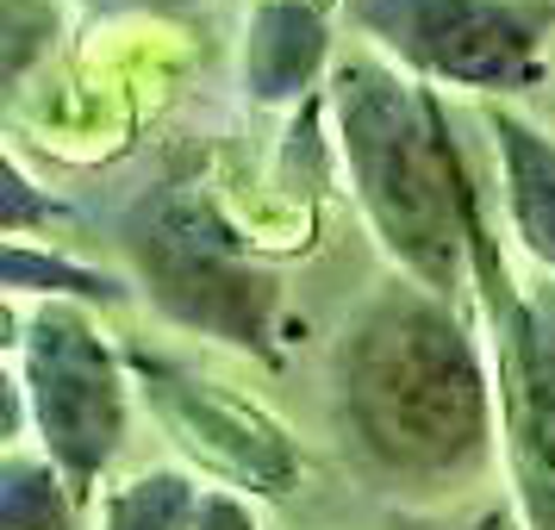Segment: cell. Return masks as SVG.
I'll list each match as a JSON object with an SVG mask.
<instances>
[{
	"label": "cell",
	"mask_w": 555,
	"mask_h": 530,
	"mask_svg": "<svg viewBox=\"0 0 555 530\" xmlns=\"http://www.w3.org/2000/svg\"><path fill=\"white\" fill-rule=\"evenodd\" d=\"M331 437L350 475L393 505H450L500 468L493 356L462 306L418 281L369 287L325 362Z\"/></svg>",
	"instance_id": "obj_1"
},
{
	"label": "cell",
	"mask_w": 555,
	"mask_h": 530,
	"mask_svg": "<svg viewBox=\"0 0 555 530\" xmlns=\"http://www.w3.org/2000/svg\"><path fill=\"white\" fill-rule=\"evenodd\" d=\"M337 156L350 194L393 275L455 300L468 287V201L475 181L450 138V106L393 56L350 51L331 63Z\"/></svg>",
	"instance_id": "obj_2"
},
{
	"label": "cell",
	"mask_w": 555,
	"mask_h": 530,
	"mask_svg": "<svg viewBox=\"0 0 555 530\" xmlns=\"http://www.w3.org/2000/svg\"><path fill=\"white\" fill-rule=\"evenodd\" d=\"M468 287L493 356L500 462L512 480V505L525 512L530 530H555V281H525L505 262L480 194L468 201Z\"/></svg>",
	"instance_id": "obj_3"
},
{
	"label": "cell",
	"mask_w": 555,
	"mask_h": 530,
	"mask_svg": "<svg viewBox=\"0 0 555 530\" xmlns=\"http://www.w3.org/2000/svg\"><path fill=\"white\" fill-rule=\"evenodd\" d=\"M13 350H20V400L38 425V443L56 462V475L69 480V493L88 505L126 443L138 387L131 362L76 300H38Z\"/></svg>",
	"instance_id": "obj_4"
},
{
	"label": "cell",
	"mask_w": 555,
	"mask_h": 530,
	"mask_svg": "<svg viewBox=\"0 0 555 530\" xmlns=\"http://www.w3.org/2000/svg\"><path fill=\"white\" fill-rule=\"evenodd\" d=\"M126 250L138 256V281L176 325L206 331L237 350L269 344L275 281L237 250L231 225L194 194H163L131 225Z\"/></svg>",
	"instance_id": "obj_5"
},
{
	"label": "cell",
	"mask_w": 555,
	"mask_h": 530,
	"mask_svg": "<svg viewBox=\"0 0 555 530\" xmlns=\"http://www.w3.org/2000/svg\"><path fill=\"white\" fill-rule=\"evenodd\" d=\"M356 26L405 76L468 94H512L537 76L555 0H350Z\"/></svg>",
	"instance_id": "obj_6"
},
{
	"label": "cell",
	"mask_w": 555,
	"mask_h": 530,
	"mask_svg": "<svg viewBox=\"0 0 555 530\" xmlns=\"http://www.w3.org/2000/svg\"><path fill=\"white\" fill-rule=\"evenodd\" d=\"M126 362L156 425L176 437L188 462H201L212 475V487H231L244 500H287L300 487V450L262 405L237 400L219 380L194 375L181 362H163V356L131 350Z\"/></svg>",
	"instance_id": "obj_7"
},
{
	"label": "cell",
	"mask_w": 555,
	"mask_h": 530,
	"mask_svg": "<svg viewBox=\"0 0 555 530\" xmlns=\"http://www.w3.org/2000/svg\"><path fill=\"white\" fill-rule=\"evenodd\" d=\"M487 138H493V169H500L505 231L537 262V275L555 281V138L500 101L487 106Z\"/></svg>",
	"instance_id": "obj_8"
},
{
	"label": "cell",
	"mask_w": 555,
	"mask_h": 530,
	"mask_svg": "<svg viewBox=\"0 0 555 530\" xmlns=\"http://www.w3.org/2000/svg\"><path fill=\"white\" fill-rule=\"evenodd\" d=\"M331 63V26L319 0H256L244 26V88L256 106H294Z\"/></svg>",
	"instance_id": "obj_9"
},
{
	"label": "cell",
	"mask_w": 555,
	"mask_h": 530,
	"mask_svg": "<svg viewBox=\"0 0 555 530\" xmlns=\"http://www.w3.org/2000/svg\"><path fill=\"white\" fill-rule=\"evenodd\" d=\"M206 487L188 468H144L101 493V530H194Z\"/></svg>",
	"instance_id": "obj_10"
},
{
	"label": "cell",
	"mask_w": 555,
	"mask_h": 530,
	"mask_svg": "<svg viewBox=\"0 0 555 530\" xmlns=\"http://www.w3.org/2000/svg\"><path fill=\"white\" fill-rule=\"evenodd\" d=\"M81 500L56 475L51 455H7L0 462V530H76Z\"/></svg>",
	"instance_id": "obj_11"
},
{
	"label": "cell",
	"mask_w": 555,
	"mask_h": 530,
	"mask_svg": "<svg viewBox=\"0 0 555 530\" xmlns=\"http://www.w3.org/2000/svg\"><path fill=\"white\" fill-rule=\"evenodd\" d=\"M7 300H126V287L113 275H94V269H76L63 256L31 250L26 237H7Z\"/></svg>",
	"instance_id": "obj_12"
},
{
	"label": "cell",
	"mask_w": 555,
	"mask_h": 530,
	"mask_svg": "<svg viewBox=\"0 0 555 530\" xmlns=\"http://www.w3.org/2000/svg\"><path fill=\"white\" fill-rule=\"evenodd\" d=\"M56 31V0H7V88H20V76L31 69V56H38V38H51Z\"/></svg>",
	"instance_id": "obj_13"
},
{
	"label": "cell",
	"mask_w": 555,
	"mask_h": 530,
	"mask_svg": "<svg viewBox=\"0 0 555 530\" xmlns=\"http://www.w3.org/2000/svg\"><path fill=\"white\" fill-rule=\"evenodd\" d=\"M194 530H262V518H256V505L244 500V493L206 487V505H201V525Z\"/></svg>",
	"instance_id": "obj_14"
},
{
	"label": "cell",
	"mask_w": 555,
	"mask_h": 530,
	"mask_svg": "<svg viewBox=\"0 0 555 530\" xmlns=\"http://www.w3.org/2000/svg\"><path fill=\"white\" fill-rule=\"evenodd\" d=\"M468 530H530V525H525V512H518V505H487Z\"/></svg>",
	"instance_id": "obj_15"
},
{
	"label": "cell",
	"mask_w": 555,
	"mask_h": 530,
	"mask_svg": "<svg viewBox=\"0 0 555 530\" xmlns=\"http://www.w3.org/2000/svg\"><path fill=\"white\" fill-rule=\"evenodd\" d=\"M88 7H106V13H126V7H176V0H88Z\"/></svg>",
	"instance_id": "obj_16"
}]
</instances>
